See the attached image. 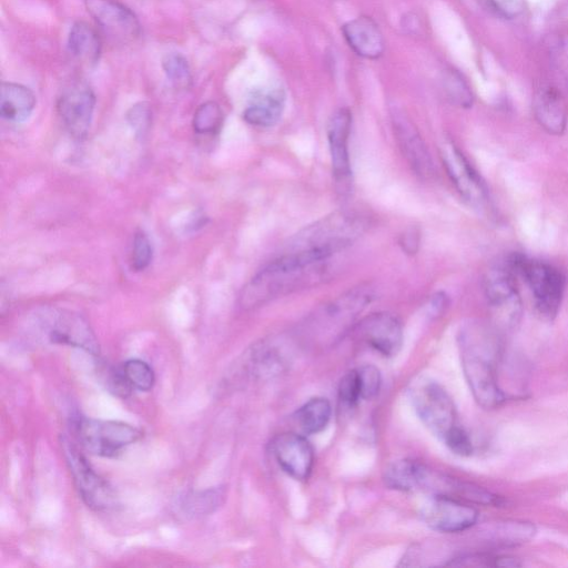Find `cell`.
Wrapping results in <instances>:
<instances>
[{"mask_svg":"<svg viewBox=\"0 0 568 568\" xmlns=\"http://www.w3.org/2000/svg\"><path fill=\"white\" fill-rule=\"evenodd\" d=\"M108 388L115 396L126 398L134 389L123 373L122 366L112 368L106 379Z\"/></svg>","mask_w":568,"mask_h":568,"instance_id":"38","label":"cell"},{"mask_svg":"<svg viewBox=\"0 0 568 568\" xmlns=\"http://www.w3.org/2000/svg\"><path fill=\"white\" fill-rule=\"evenodd\" d=\"M440 154L444 168L460 196L473 207L484 209L487 203L486 187L464 153L454 142L446 141L440 145Z\"/></svg>","mask_w":568,"mask_h":568,"instance_id":"11","label":"cell"},{"mask_svg":"<svg viewBox=\"0 0 568 568\" xmlns=\"http://www.w3.org/2000/svg\"><path fill=\"white\" fill-rule=\"evenodd\" d=\"M95 97L89 84L75 80L65 85L57 101L59 116L69 131L78 139L87 135L93 115Z\"/></svg>","mask_w":568,"mask_h":568,"instance_id":"10","label":"cell"},{"mask_svg":"<svg viewBox=\"0 0 568 568\" xmlns=\"http://www.w3.org/2000/svg\"><path fill=\"white\" fill-rule=\"evenodd\" d=\"M443 440L457 455L467 456L473 452L470 438L460 425L453 428Z\"/></svg>","mask_w":568,"mask_h":568,"instance_id":"36","label":"cell"},{"mask_svg":"<svg viewBox=\"0 0 568 568\" xmlns=\"http://www.w3.org/2000/svg\"><path fill=\"white\" fill-rule=\"evenodd\" d=\"M152 244L143 231H138L133 237L131 267L135 272L145 270L152 261Z\"/></svg>","mask_w":568,"mask_h":568,"instance_id":"32","label":"cell"},{"mask_svg":"<svg viewBox=\"0 0 568 568\" xmlns=\"http://www.w3.org/2000/svg\"><path fill=\"white\" fill-rule=\"evenodd\" d=\"M495 540L503 544H517L529 539L534 535V527L527 523H503L497 524L493 530Z\"/></svg>","mask_w":568,"mask_h":568,"instance_id":"30","label":"cell"},{"mask_svg":"<svg viewBox=\"0 0 568 568\" xmlns=\"http://www.w3.org/2000/svg\"><path fill=\"white\" fill-rule=\"evenodd\" d=\"M458 343L463 371L474 398L484 408L499 406L505 396L497 381L498 341L494 329L471 321L460 329Z\"/></svg>","mask_w":568,"mask_h":568,"instance_id":"2","label":"cell"},{"mask_svg":"<svg viewBox=\"0 0 568 568\" xmlns=\"http://www.w3.org/2000/svg\"><path fill=\"white\" fill-rule=\"evenodd\" d=\"M446 92L458 106L469 108L473 104L474 97L463 77L456 71H448L445 78Z\"/></svg>","mask_w":568,"mask_h":568,"instance_id":"31","label":"cell"},{"mask_svg":"<svg viewBox=\"0 0 568 568\" xmlns=\"http://www.w3.org/2000/svg\"><path fill=\"white\" fill-rule=\"evenodd\" d=\"M61 447L74 484L85 505L94 510H106L115 505V495L110 485L100 477L85 456L67 437Z\"/></svg>","mask_w":568,"mask_h":568,"instance_id":"8","label":"cell"},{"mask_svg":"<svg viewBox=\"0 0 568 568\" xmlns=\"http://www.w3.org/2000/svg\"><path fill=\"white\" fill-rule=\"evenodd\" d=\"M426 525L443 532H458L471 527L478 517L477 510L459 499L432 495L420 508Z\"/></svg>","mask_w":568,"mask_h":568,"instance_id":"12","label":"cell"},{"mask_svg":"<svg viewBox=\"0 0 568 568\" xmlns=\"http://www.w3.org/2000/svg\"><path fill=\"white\" fill-rule=\"evenodd\" d=\"M223 123V112L214 101L201 104L193 116V129L199 134H215Z\"/></svg>","mask_w":568,"mask_h":568,"instance_id":"27","label":"cell"},{"mask_svg":"<svg viewBox=\"0 0 568 568\" xmlns=\"http://www.w3.org/2000/svg\"><path fill=\"white\" fill-rule=\"evenodd\" d=\"M71 428L87 452L102 457H115L142 437V432L128 423L80 415L72 417Z\"/></svg>","mask_w":568,"mask_h":568,"instance_id":"6","label":"cell"},{"mask_svg":"<svg viewBox=\"0 0 568 568\" xmlns=\"http://www.w3.org/2000/svg\"><path fill=\"white\" fill-rule=\"evenodd\" d=\"M52 343L67 344L92 355L99 354V344L88 322L79 314L60 312L49 333Z\"/></svg>","mask_w":568,"mask_h":568,"instance_id":"18","label":"cell"},{"mask_svg":"<svg viewBox=\"0 0 568 568\" xmlns=\"http://www.w3.org/2000/svg\"><path fill=\"white\" fill-rule=\"evenodd\" d=\"M409 393L422 422L442 439L459 425L453 399L436 382L420 378L412 385Z\"/></svg>","mask_w":568,"mask_h":568,"instance_id":"7","label":"cell"},{"mask_svg":"<svg viewBox=\"0 0 568 568\" xmlns=\"http://www.w3.org/2000/svg\"><path fill=\"white\" fill-rule=\"evenodd\" d=\"M498 16L505 19H515L526 10L525 0H484Z\"/></svg>","mask_w":568,"mask_h":568,"instance_id":"37","label":"cell"},{"mask_svg":"<svg viewBox=\"0 0 568 568\" xmlns=\"http://www.w3.org/2000/svg\"><path fill=\"white\" fill-rule=\"evenodd\" d=\"M352 129V113L346 108L336 110L327 125V141L331 153L332 170L337 189L342 193L352 185V168L348 141Z\"/></svg>","mask_w":568,"mask_h":568,"instance_id":"13","label":"cell"},{"mask_svg":"<svg viewBox=\"0 0 568 568\" xmlns=\"http://www.w3.org/2000/svg\"><path fill=\"white\" fill-rule=\"evenodd\" d=\"M509 268L528 286L537 312L545 318H554L559 311L566 286L562 272L547 262L523 255H514L509 260Z\"/></svg>","mask_w":568,"mask_h":568,"instance_id":"5","label":"cell"},{"mask_svg":"<svg viewBox=\"0 0 568 568\" xmlns=\"http://www.w3.org/2000/svg\"><path fill=\"white\" fill-rule=\"evenodd\" d=\"M447 296L444 293L438 292L430 298V311L433 314L438 315L447 307Z\"/></svg>","mask_w":568,"mask_h":568,"instance_id":"40","label":"cell"},{"mask_svg":"<svg viewBox=\"0 0 568 568\" xmlns=\"http://www.w3.org/2000/svg\"><path fill=\"white\" fill-rule=\"evenodd\" d=\"M399 245L407 254H415L419 245V232L416 229L406 230L399 237Z\"/></svg>","mask_w":568,"mask_h":568,"instance_id":"39","label":"cell"},{"mask_svg":"<svg viewBox=\"0 0 568 568\" xmlns=\"http://www.w3.org/2000/svg\"><path fill=\"white\" fill-rule=\"evenodd\" d=\"M355 335L384 356H394L403 344L399 320L386 312L373 313L354 326Z\"/></svg>","mask_w":568,"mask_h":568,"instance_id":"14","label":"cell"},{"mask_svg":"<svg viewBox=\"0 0 568 568\" xmlns=\"http://www.w3.org/2000/svg\"><path fill=\"white\" fill-rule=\"evenodd\" d=\"M36 106L33 92L19 83L2 82L0 87V113L11 122H23Z\"/></svg>","mask_w":568,"mask_h":568,"instance_id":"22","label":"cell"},{"mask_svg":"<svg viewBox=\"0 0 568 568\" xmlns=\"http://www.w3.org/2000/svg\"><path fill=\"white\" fill-rule=\"evenodd\" d=\"M271 449L287 475L296 480L308 478L314 464V450L305 437L295 433L278 434L273 438Z\"/></svg>","mask_w":568,"mask_h":568,"instance_id":"16","label":"cell"},{"mask_svg":"<svg viewBox=\"0 0 568 568\" xmlns=\"http://www.w3.org/2000/svg\"><path fill=\"white\" fill-rule=\"evenodd\" d=\"M349 48L359 57L376 60L385 51V40L377 23L369 17H357L342 27Z\"/></svg>","mask_w":568,"mask_h":568,"instance_id":"20","label":"cell"},{"mask_svg":"<svg viewBox=\"0 0 568 568\" xmlns=\"http://www.w3.org/2000/svg\"><path fill=\"white\" fill-rule=\"evenodd\" d=\"M423 466L424 464L412 459L397 460L385 470V484L397 490H418Z\"/></svg>","mask_w":568,"mask_h":568,"instance_id":"25","label":"cell"},{"mask_svg":"<svg viewBox=\"0 0 568 568\" xmlns=\"http://www.w3.org/2000/svg\"><path fill=\"white\" fill-rule=\"evenodd\" d=\"M333 256L312 252H291L261 268L242 288L239 304L243 310L262 306L287 294L324 282Z\"/></svg>","mask_w":568,"mask_h":568,"instance_id":"1","label":"cell"},{"mask_svg":"<svg viewBox=\"0 0 568 568\" xmlns=\"http://www.w3.org/2000/svg\"><path fill=\"white\" fill-rule=\"evenodd\" d=\"M367 226V217L361 213L335 212L297 233L288 244L287 251L334 256L354 243Z\"/></svg>","mask_w":568,"mask_h":568,"instance_id":"4","label":"cell"},{"mask_svg":"<svg viewBox=\"0 0 568 568\" xmlns=\"http://www.w3.org/2000/svg\"><path fill=\"white\" fill-rule=\"evenodd\" d=\"M224 487H212L192 491L181 498L179 507L187 517H199L214 513L225 499Z\"/></svg>","mask_w":568,"mask_h":568,"instance_id":"24","label":"cell"},{"mask_svg":"<svg viewBox=\"0 0 568 568\" xmlns=\"http://www.w3.org/2000/svg\"><path fill=\"white\" fill-rule=\"evenodd\" d=\"M374 300V288L362 284L348 290L316 308L302 328L306 342L331 346L351 329L367 305Z\"/></svg>","mask_w":568,"mask_h":568,"instance_id":"3","label":"cell"},{"mask_svg":"<svg viewBox=\"0 0 568 568\" xmlns=\"http://www.w3.org/2000/svg\"><path fill=\"white\" fill-rule=\"evenodd\" d=\"M484 291L489 306L505 327H514L521 315V300L510 268L495 267L484 278Z\"/></svg>","mask_w":568,"mask_h":568,"instance_id":"9","label":"cell"},{"mask_svg":"<svg viewBox=\"0 0 568 568\" xmlns=\"http://www.w3.org/2000/svg\"><path fill=\"white\" fill-rule=\"evenodd\" d=\"M163 70L170 82L176 88H187L191 71L186 59L179 53H169L162 61Z\"/></svg>","mask_w":568,"mask_h":568,"instance_id":"29","label":"cell"},{"mask_svg":"<svg viewBox=\"0 0 568 568\" xmlns=\"http://www.w3.org/2000/svg\"><path fill=\"white\" fill-rule=\"evenodd\" d=\"M88 12L109 37L116 41L130 42L140 34L135 14L116 0H85Z\"/></svg>","mask_w":568,"mask_h":568,"instance_id":"15","label":"cell"},{"mask_svg":"<svg viewBox=\"0 0 568 568\" xmlns=\"http://www.w3.org/2000/svg\"><path fill=\"white\" fill-rule=\"evenodd\" d=\"M537 123L551 135H561L567 126V104L560 91L551 85L540 88L532 99Z\"/></svg>","mask_w":568,"mask_h":568,"instance_id":"19","label":"cell"},{"mask_svg":"<svg viewBox=\"0 0 568 568\" xmlns=\"http://www.w3.org/2000/svg\"><path fill=\"white\" fill-rule=\"evenodd\" d=\"M338 396L348 406H354L362 398L357 369L351 371L343 376L338 385Z\"/></svg>","mask_w":568,"mask_h":568,"instance_id":"33","label":"cell"},{"mask_svg":"<svg viewBox=\"0 0 568 568\" xmlns=\"http://www.w3.org/2000/svg\"><path fill=\"white\" fill-rule=\"evenodd\" d=\"M128 121L139 136H144L149 131L152 113L150 106L140 102L134 104L126 114Z\"/></svg>","mask_w":568,"mask_h":568,"instance_id":"35","label":"cell"},{"mask_svg":"<svg viewBox=\"0 0 568 568\" xmlns=\"http://www.w3.org/2000/svg\"><path fill=\"white\" fill-rule=\"evenodd\" d=\"M122 369L133 388L148 392L153 387L154 372L146 362L131 358L122 364Z\"/></svg>","mask_w":568,"mask_h":568,"instance_id":"28","label":"cell"},{"mask_svg":"<svg viewBox=\"0 0 568 568\" xmlns=\"http://www.w3.org/2000/svg\"><path fill=\"white\" fill-rule=\"evenodd\" d=\"M285 105V93L281 88L256 92L244 109L243 119L251 125L270 128L281 119Z\"/></svg>","mask_w":568,"mask_h":568,"instance_id":"21","label":"cell"},{"mask_svg":"<svg viewBox=\"0 0 568 568\" xmlns=\"http://www.w3.org/2000/svg\"><path fill=\"white\" fill-rule=\"evenodd\" d=\"M362 398L371 399L379 390L382 378L378 368L374 365H364L357 369Z\"/></svg>","mask_w":568,"mask_h":568,"instance_id":"34","label":"cell"},{"mask_svg":"<svg viewBox=\"0 0 568 568\" xmlns=\"http://www.w3.org/2000/svg\"><path fill=\"white\" fill-rule=\"evenodd\" d=\"M70 52L81 62L94 64L101 53V39L90 24L75 22L69 33Z\"/></svg>","mask_w":568,"mask_h":568,"instance_id":"23","label":"cell"},{"mask_svg":"<svg viewBox=\"0 0 568 568\" xmlns=\"http://www.w3.org/2000/svg\"><path fill=\"white\" fill-rule=\"evenodd\" d=\"M392 121L399 149L410 168L420 178L432 176L434 164L430 154L414 124L398 112L394 113Z\"/></svg>","mask_w":568,"mask_h":568,"instance_id":"17","label":"cell"},{"mask_svg":"<svg viewBox=\"0 0 568 568\" xmlns=\"http://www.w3.org/2000/svg\"><path fill=\"white\" fill-rule=\"evenodd\" d=\"M331 412V405L326 398L314 397L296 410L295 420L305 434H316L326 427Z\"/></svg>","mask_w":568,"mask_h":568,"instance_id":"26","label":"cell"}]
</instances>
